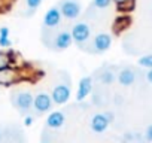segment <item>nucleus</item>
Segmentation results:
<instances>
[{
	"label": "nucleus",
	"instance_id": "7ed1b4c3",
	"mask_svg": "<svg viewBox=\"0 0 152 143\" xmlns=\"http://www.w3.org/2000/svg\"><path fill=\"white\" fill-rule=\"evenodd\" d=\"M24 79H26L24 72L14 64L0 69V87H12L23 82Z\"/></svg>",
	"mask_w": 152,
	"mask_h": 143
},
{
	"label": "nucleus",
	"instance_id": "423d86ee",
	"mask_svg": "<svg viewBox=\"0 0 152 143\" xmlns=\"http://www.w3.org/2000/svg\"><path fill=\"white\" fill-rule=\"evenodd\" d=\"M58 9H60L63 18H66L69 21L76 20L82 12V6L78 0H61L58 3Z\"/></svg>",
	"mask_w": 152,
	"mask_h": 143
},
{
	"label": "nucleus",
	"instance_id": "f3484780",
	"mask_svg": "<svg viewBox=\"0 0 152 143\" xmlns=\"http://www.w3.org/2000/svg\"><path fill=\"white\" fill-rule=\"evenodd\" d=\"M112 2L116 5L118 11L121 12H131L136 5V0H112Z\"/></svg>",
	"mask_w": 152,
	"mask_h": 143
},
{
	"label": "nucleus",
	"instance_id": "9d476101",
	"mask_svg": "<svg viewBox=\"0 0 152 143\" xmlns=\"http://www.w3.org/2000/svg\"><path fill=\"white\" fill-rule=\"evenodd\" d=\"M94 88V78L93 76H84L79 81L78 85V91H76V100L78 101H84L93 91Z\"/></svg>",
	"mask_w": 152,
	"mask_h": 143
},
{
	"label": "nucleus",
	"instance_id": "412c9836",
	"mask_svg": "<svg viewBox=\"0 0 152 143\" xmlns=\"http://www.w3.org/2000/svg\"><path fill=\"white\" fill-rule=\"evenodd\" d=\"M139 66L140 67H146V69H151L152 67V54H148V55H143L137 60Z\"/></svg>",
	"mask_w": 152,
	"mask_h": 143
},
{
	"label": "nucleus",
	"instance_id": "b1692460",
	"mask_svg": "<svg viewBox=\"0 0 152 143\" xmlns=\"http://www.w3.org/2000/svg\"><path fill=\"white\" fill-rule=\"evenodd\" d=\"M143 139H145L146 142H152V125H149V127L145 130V136H143Z\"/></svg>",
	"mask_w": 152,
	"mask_h": 143
},
{
	"label": "nucleus",
	"instance_id": "20e7f679",
	"mask_svg": "<svg viewBox=\"0 0 152 143\" xmlns=\"http://www.w3.org/2000/svg\"><path fill=\"white\" fill-rule=\"evenodd\" d=\"M70 94H72V88H70V79L69 76L64 73V81H60L57 82V85L52 88L51 91V97H52V101L54 104H66L69 100H70Z\"/></svg>",
	"mask_w": 152,
	"mask_h": 143
},
{
	"label": "nucleus",
	"instance_id": "9b49d317",
	"mask_svg": "<svg viewBox=\"0 0 152 143\" xmlns=\"http://www.w3.org/2000/svg\"><path fill=\"white\" fill-rule=\"evenodd\" d=\"M96 81L104 87H109L112 85L115 81H116V73H115V67L112 66H106L103 69L99 70V73L96 76Z\"/></svg>",
	"mask_w": 152,
	"mask_h": 143
},
{
	"label": "nucleus",
	"instance_id": "a878e982",
	"mask_svg": "<svg viewBox=\"0 0 152 143\" xmlns=\"http://www.w3.org/2000/svg\"><path fill=\"white\" fill-rule=\"evenodd\" d=\"M9 28L6 27V26H3V27H0V37H9Z\"/></svg>",
	"mask_w": 152,
	"mask_h": 143
},
{
	"label": "nucleus",
	"instance_id": "0eeeda50",
	"mask_svg": "<svg viewBox=\"0 0 152 143\" xmlns=\"http://www.w3.org/2000/svg\"><path fill=\"white\" fill-rule=\"evenodd\" d=\"M72 42H73V39H72L70 31H67V30L55 31L54 36H52V39H51V42L48 43L46 48L54 49V51H64V49H67V48L72 45Z\"/></svg>",
	"mask_w": 152,
	"mask_h": 143
},
{
	"label": "nucleus",
	"instance_id": "a211bd4d",
	"mask_svg": "<svg viewBox=\"0 0 152 143\" xmlns=\"http://www.w3.org/2000/svg\"><path fill=\"white\" fill-rule=\"evenodd\" d=\"M14 64V55L9 51H0V69Z\"/></svg>",
	"mask_w": 152,
	"mask_h": 143
},
{
	"label": "nucleus",
	"instance_id": "c85d7f7f",
	"mask_svg": "<svg viewBox=\"0 0 152 143\" xmlns=\"http://www.w3.org/2000/svg\"><path fill=\"white\" fill-rule=\"evenodd\" d=\"M0 142H3V128L0 127Z\"/></svg>",
	"mask_w": 152,
	"mask_h": 143
},
{
	"label": "nucleus",
	"instance_id": "f8f14e48",
	"mask_svg": "<svg viewBox=\"0 0 152 143\" xmlns=\"http://www.w3.org/2000/svg\"><path fill=\"white\" fill-rule=\"evenodd\" d=\"M66 122V115L63 110H54L46 118V128L51 130H60Z\"/></svg>",
	"mask_w": 152,
	"mask_h": 143
},
{
	"label": "nucleus",
	"instance_id": "cd10ccee",
	"mask_svg": "<svg viewBox=\"0 0 152 143\" xmlns=\"http://www.w3.org/2000/svg\"><path fill=\"white\" fill-rule=\"evenodd\" d=\"M146 79H148V81H149V82L152 84V67L149 69V72L146 73Z\"/></svg>",
	"mask_w": 152,
	"mask_h": 143
},
{
	"label": "nucleus",
	"instance_id": "f257e3e1",
	"mask_svg": "<svg viewBox=\"0 0 152 143\" xmlns=\"http://www.w3.org/2000/svg\"><path fill=\"white\" fill-rule=\"evenodd\" d=\"M112 45V36L109 33H99L94 37H90L85 43L79 45V49L90 54H103Z\"/></svg>",
	"mask_w": 152,
	"mask_h": 143
},
{
	"label": "nucleus",
	"instance_id": "6ab92c4d",
	"mask_svg": "<svg viewBox=\"0 0 152 143\" xmlns=\"http://www.w3.org/2000/svg\"><path fill=\"white\" fill-rule=\"evenodd\" d=\"M131 24V18L130 17H119L116 21H115V31L116 33H121L124 28H127L128 26Z\"/></svg>",
	"mask_w": 152,
	"mask_h": 143
},
{
	"label": "nucleus",
	"instance_id": "dca6fc26",
	"mask_svg": "<svg viewBox=\"0 0 152 143\" xmlns=\"http://www.w3.org/2000/svg\"><path fill=\"white\" fill-rule=\"evenodd\" d=\"M42 2H43V0H26V6H27V9H26V12H24L23 15H24L26 18L33 17L34 12L40 8Z\"/></svg>",
	"mask_w": 152,
	"mask_h": 143
},
{
	"label": "nucleus",
	"instance_id": "4be33fe9",
	"mask_svg": "<svg viewBox=\"0 0 152 143\" xmlns=\"http://www.w3.org/2000/svg\"><path fill=\"white\" fill-rule=\"evenodd\" d=\"M12 45V40L9 37H0V48H9Z\"/></svg>",
	"mask_w": 152,
	"mask_h": 143
},
{
	"label": "nucleus",
	"instance_id": "1a4fd4ad",
	"mask_svg": "<svg viewBox=\"0 0 152 143\" xmlns=\"http://www.w3.org/2000/svg\"><path fill=\"white\" fill-rule=\"evenodd\" d=\"M61 20H63V15L58 6H52L43 15V28H57L61 24Z\"/></svg>",
	"mask_w": 152,
	"mask_h": 143
},
{
	"label": "nucleus",
	"instance_id": "4468645a",
	"mask_svg": "<svg viewBox=\"0 0 152 143\" xmlns=\"http://www.w3.org/2000/svg\"><path fill=\"white\" fill-rule=\"evenodd\" d=\"M90 127H91V130L94 133H104L107 130V127H109V121L104 116V113H94L91 116Z\"/></svg>",
	"mask_w": 152,
	"mask_h": 143
},
{
	"label": "nucleus",
	"instance_id": "5701e85b",
	"mask_svg": "<svg viewBox=\"0 0 152 143\" xmlns=\"http://www.w3.org/2000/svg\"><path fill=\"white\" fill-rule=\"evenodd\" d=\"M33 122H34V116L30 115V113H27L24 116V127H30V125H33Z\"/></svg>",
	"mask_w": 152,
	"mask_h": 143
},
{
	"label": "nucleus",
	"instance_id": "2eb2a0df",
	"mask_svg": "<svg viewBox=\"0 0 152 143\" xmlns=\"http://www.w3.org/2000/svg\"><path fill=\"white\" fill-rule=\"evenodd\" d=\"M104 85H99V87H96V90H93L91 93H93V104H96V106H99V107H103V106H106V103H107V93L104 91V88H103Z\"/></svg>",
	"mask_w": 152,
	"mask_h": 143
},
{
	"label": "nucleus",
	"instance_id": "f03ea898",
	"mask_svg": "<svg viewBox=\"0 0 152 143\" xmlns=\"http://www.w3.org/2000/svg\"><path fill=\"white\" fill-rule=\"evenodd\" d=\"M33 98H34V96L28 90H14L11 93V103L21 115L31 113Z\"/></svg>",
	"mask_w": 152,
	"mask_h": 143
},
{
	"label": "nucleus",
	"instance_id": "c756f323",
	"mask_svg": "<svg viewBox=\"0 0 152 143\" xmlns=\"http://www.w3.org/2000/svg\"><path fill=\"white\" fill-rule=\"evenodd\" d=\"M0 11H2V9H0Z\"/></svg>",
	"mask_w": 152,
	"mask_h": 143
},
{
	"label": "nucleus",
	"instance_id": "6e6552de",
	"mask_svg": "<svg viewBox=\"0 0 152 143\" xmlns=\"http://www.w3.org/2000/svg\"><path fill=\"white\" fill-rule=\"evenodd\" d=\"M70 34H72L73 42L79 46V45L85 43V42H87V40L91 37V27H90L87 23L79 21V23H76V24L72 27Z\"/></svg>",
	"mask_w": 152,
	"mask_h": 143
},
{
	"label": "nucleus",
	"instance_id": "bb28decb",
	"mask_svg": "<svg viewBox=\"0 0 152 143\" xmlns=\"http://www.w3.org/2000/svg\"><path fill=\"white\" fill-rule=\"evenodd\" d=\"M103 113H104V116L107 118L109 124H110V122H113V119H115V113H113L112 110H106V112H103Z\"/></svg>",
	"mask_w": 152,
	"mask_h": 143
},
{
	"label": "nucleus",
	"instance_id": "393cba45",
	"mask_svg": "<svg viewBox=\"0 0 152 143\" xmlns=\"http://www.w3.org/2000/svg\"><path fill=\"white\" fill-rule=\"evenodd\" d=\"M139 139H140V136L139 134H134V133H127L124 136V140H139Z\"/></svg>",
	"mask_w": 152,
	"mask_h": 143
},
{
	"label": "nucleus",
	"instance_id": "39448f33",
	"mask_svg": "<svg viewBox=\"0 0 152 143\" xmlns=\"http://www.w3.org/2000/svg\"><path fill=\"white\" fill-rule=\"evenodd\" d=\"M54 106V101H52V97L51 94L45 93V91H40L34 96L33 98V109H31V113L40 116V115H45L48 113Z\"/></svg>",
	"mask_w": 152,
	"mask_h": 143
},
{
	"label": "nucleus",
	"instance_id": "ddd939ff",
	"mask_svg": "<svg viewBox=\"0 0 152 143\" xmlns=\"http://www.w3.org/2000/svg\"><path fill=\"white\" fill-rule=\"evenodd\" d=\"M116 81L122 85V87H130L134 84L136 81V72L133 67H124L118 72L116 75Z\"/></svg>",
	"mask_w": 152,
	"mask_h": 143
},
{
	"label": "nucleus",
	"instance_id": "aec40b11",
	"mask_svg": "<svg viewBox=\"0 0 152 143\" xmlns=\"http://www.w3.org/2000/svg\"><path fill=\"white\" fill-rule=\"evenodd\" d=\"M112 3H113L112 0H93L91 8H94V9H107Z\"/></svg>",
	"mask_w": 152,
	"mask_h": 143
}]
</instances>
